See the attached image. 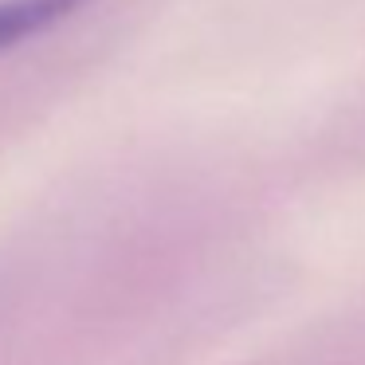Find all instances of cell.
<instances>
[{"label": "cell", "mask_w": 365, "mask_h": 365, "mask_svg": "<svg viewBox=\"0 0 365 365\" xmlns=\"http://www.w3.org/2000/svg\"><path fill=\"white\" fill-rule=\"evenodd\" d=\"M83 0H0V51L71 16Z\"/></svg>", "instance_id": "cell-1"}]
</instances>
